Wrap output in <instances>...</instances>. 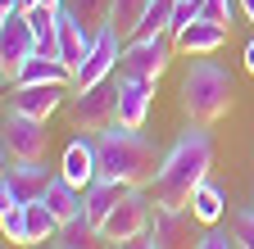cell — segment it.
Returning <instances> with one entry per match:
<instances>
[{"instance_id": "3957f363", "label": "cell", "mask_w": 254, "mask_h": 249, "mask_svg": "<svg viewBox=\"0 0 254 249\" xmlns=\"http://www.w3.org/2000/svg\"><path fill=\"white\" fill-rule=\"evenodd\" d=\"M232 91H236V82H232V73L218 64V59H195L190 64V73L182 77V109H186V118L190 122H218L222 113L232 109Z\"/></svg>"}, {"instance_id": "7a4b0ae2", "label": "cell", "mask_w": 254, "mask_h": 249, "mask_svg": "<svg viewBox=\"0 0 254 249\" xmlns=\"http://www.w3.org/2000/svg\"><path fill=\"white\" fill-rule=\"evenodd\" d=\"M95 149H100V172L123 177L127 186H150L159 163H164L159 145L141 127H127V122H114V127L95 132Z\"/></svg>"}, {"instance_id": "cb8c5ba5", "label": "cell", "mask_w": 254, "mask_h": 249, "mask_svg": "<svg viewBox=\"0 0 254 249\" xmlns=\"http://www.w3.org/2000/svg\"><path fill=\"white\" fill-rule=\"evenodd\" d=\"M0 227L9 245H27V204H0Z\"/></svg>"}, {"instance_id": "7c38bea8", "label": "cell", "mask_w": 254, "mask_h": 249, "mask_svg": "<svg viewBox=\"0 0 254 249\" xmlns=\"http://www.w3.org/2000/svg\"><path fill=\"white\" fill-rule=\"evenodd\" d=\"M91 41H95V32H91V27L73 14V5H68V0H64V5H59V59H64V64H68L73 73H77V64L86 59Z\"/></svg>"}, {"instance_id": "4dcf8cb0", "label": "cell", "mask_w": 254, "mask_h": 249, "mask_svg": "<svg viewBox=\"0 0 254 249\" xmlns=\"http://www.w3.org/2000/svg\"><path fill=\"white\" fill-rule=\"evenodd\" d=\"M241 9H245V18L254 23V0H241Z\"/></svg>"}, {"instance_id": "4fadbf2b", "label": "cell", "mask_w": 254, "mask_h": 249, "mask_svg": "<svg viewBox=\"0 0 254 249\" xmlns=\"http://www.w3.org/2000/svg\"><path fill=\"white\" fill-rule=\"evenodd\" d=\"M50 168L46 159H5V186H14V195L27 204V199H41L46 186H50Z\"/></svg>"}, {"instance_id": "30bf717a", "label": "cell", "mask_w": 254, "mask_h": 249, "mask_svg": "<svg viewBox=\"0 0 254 249\" xmlns=\"http://www.w3.org/2000/svg\"><path fill=\"white\" fill-rule=\"evenodd\" d=\"M195 222H200V217L190 213V208H164V204H154V222H150V231H154V240L164 245V249H195L200 236L190 240Z\"/></svg>"}, {"instance_id": "83f0119b", "label": "cell", "mask_w": 254, "mask_h": 249, "mask_svg": "<svg viewBox=\"0 0 254 249\" xmlns=\"http://www.w3.org/2000/svg\"><path fill=\"white\" fill-rule=\"evenodd\" d=\"M195 249H236V236H227V231H204L195 240Z\"/></svg>"}, {"instance_id": "1f68e13d", "label": "cell", "mask_w": 254, "mask_h": 249, "mask_svg": "<svg viewBox=\"0 0 254 249\" xmlns=\"http://www.w3.org/2000/svg\"><path fill=\"white\" fill-rule=\"evenodd\" d=\"M109 249H118V245H109Z\"/></svg>"}, {"instance_id": "836d02e7", "label": "cell", "mask_w": 254, "mask_h": 249, "mask_svg": "<svg viewBox=\"0 0 254 249\" xmlns=\"http://www.w3.org/2000/svg\"><path fill=\"white\" fill-rule=\"evenodd\" d=\"M236 249H241V245H236Z\"/></svg>"}, {"instance_id": "6da1fadb", "label": "cell", "mask_w": 254, "mask_h": 249, "mask_svg": "<svg viewBox=\"0 0 254 249\" xmlns=\"http://www.w3.org/2000/svg\"><path fill=\"white\" fill-rule=\"evenodd\" d=\"M209 168H213V136L204 132V122H190L186 132H177V141L168 145L164 163H159V172L150 181L154 204L190 208V195H195V186L209 177Z\"/></svg>"}, {"instance_id": "d6986e66", "label": "cell", "mask_w": 254, "mask_h": 249, "mask_svg": "<svg viewBox=\"0 0 254 249\" xmlns=\"http://www.w3.org/2000/svg\"><path fill=\"white\" fill-rule=\"evenodd\" d=\"M91 240H100V227L91 222V213L82 208L77 217H68V222L59 227V236L50 240L55 249H91Z\"/></svg>"}, {"instance_id": "603a6c76", "label": "cell", "mask_w": 254, "mask_h": 249, "mask_svg": "<svg viewBox=\"0 0 254 249\" xmlns=\"http://www.w3.org/2000/svg\"><path fill=\"white\" fill-rule=\"evenodd\" d=\"M173 9H177V0H150V9H145V18H141V32H136V37L173 32Z\"/></svg>"}, {"instance_id": "7402d4cb", "label": "cell", "mask_w": 254, "mask_h": 249, "mask_svg": "<svg viewBox=\"0 0 254 249\" xmlns=\"http://www.w3.org/2000/svg\"><path fill=\"white\" fill-rule=\"evenodd\" d=\"M150 9V0H114V9H109V23L123 32V41H132L141 32V18Z\"/></svg>"}, {"instance_id": "277c9868", "label": "cell", "mask_w": 254, "mask_h": 249, "mask_svg": "<svg viewBox=\"0 0 254 249\" xmlns=\"http://www.w3.org/2000/svg\"><path fill=\"white\" fill-rule=\"evenodd\" d=\"M73 127L77 132H105L118 122V73L95 82V86H73Z\"/></svg>"}, {"instance_id": "ac0fdd59", "label": "cell", "mask_w": 254, "mask_h": 249, "mask_svg": "<svg viewBox=\"0 0 254 249\" xmlns=\"http://www.w3.org/2000/svg\"><path fill=\"white\" fill-rule=\"evenodd\" d=\"M41 82H68V86H73V68L64 64L59 54L37 50V54H32L27 64L14 73V82H9V86H41Z\"/></svg>"}, {"instance_id": "44dd1931", "label": "cell", "mask_w": 254, "mask_h": 249, "mask_svg": "<svg viewBox=\"0 0 254 249\" xmlns=\"http://www.w3.org/2000/svg\"><path fill=\"white\" fill-rule=\"evenodd\" d=\"M59 227H64V222L50 213L46 199H27V245H46V240H55Z\"/></svg>"}, {"instance_id": "5b68a950", "label": "cell", "mask_w": 254, "mask_h": 249, "mask_svg": "<svg viewBox=\"0 0 254 249\" xmlns=\"http://www.w3.org/2000/svg\"><path fill=\"white\" fill-rule=\"evenodd\" d=\"M173 32H159V37H132L123 46V59H118V73L123 77H145V82H159L164 68L173 64Z\"/></svg>"}, {"instance_id": "5bb4252c", "label": "cell", "mask_w": 254, "mask_h": 249, "mask_svg": "<svg viewBox=\"0 0 254 249\" xmlns=\"http://www.w3.org/2000/svg\"><path fill=\"white\" fill-rule=\"evenodd\" d=\"M64 96H68V82H41V86H14L9 91V109L32 113V118H50Z\"/></svg>"}, {"instance_id": "2e32d148", "label": "cell", "mask_w": 254, "mask_h": 249, "mask_svg": "<svg viewBox=\"0 0 254 249\" xmlns=\"http://www.w3.org/2000/svg\"><path fill=\"white\" fill-rule=\"evenodd\" d=\"M59 172L68 177L77 191H86V186L100 177V149H95V141H86V136H77V141H68V149H64V163H59Z\"/></svg>"}, {"instance_id": "d4e9b609", "label": "cell", "mask_w": 254, "mask_h": 249, "mask_svg": "<svg viewBox=\"0 0 254 249\" xmlns=\"http://www.w3.org/2000/svg\"><path fill=\"white\" fill-rule=\"evenodd\" d=\"M68 5H73V14H77L86 27H100V23H109L114 0H68Z\"/></svg>"}, {"instance_id": "f1b7e54d", "label": "cell", "mask_w": 254, "mask_h": 249, "mask_svg": "<svg viewBox=\"0 0 254 249\" xmlns=\"http://www.w3.org/2000/svg\"><path fill=\"white\" fill-rule=\"evenodd\" d=\"M118 249H164V245L154 240V231H145V236H132V240H123Z\"/></svg>"}, {"instance_id": "e0dca14e", "label": "cell", "mask_w": 254, "mask_h": 249, "mask_svg": "<svg viewBox=\"0 0 254 249\" xmlns=\"http://www.w3.org/2000/svg\"><path fill=\"white\" fill-rule=\"evenodd\" d=\"M127 191H132V186H127L123 177H105V172H100V177H95V181L86 186V191H82V199H86V213H91V222L100 227L105 217H109V213L123 204V195H127Z\"/></svg>"}, {"instance_id": "ba28073f", "label": "cell", "mask_w": 254, "mask_h": 249, "mask_svg": "<svg viewBox=\"0 0 254 249\" xmlns=\"http://www.w3.org/2000/svg\"><path fill=\"white\" fill-rule=\"evenodd\" d=\"M37 32L23 9H0V68H5V82H14V73L37 54Z\"/></svg>"}, {"instance_id": "f546056e", "label": "cell", "mask_w": 254, "mask_h": 249, "mask_svg": "<svg viewBox=\"0 0 254 249\" xmlns=\"http://www.w3.org/2000/svg\"><path fill=\"white\" fill-rule=\"evenodd\" d=\"M245 73L254 77V37H250V46H245Z\"/></svg>"}, {"instance_id": "52a82bcc", "label": "cell", "mask_w": 254, "mask_h": 249, "mask_svg": "<svg viewBox=\"0 0 254 249\" xmlns=\"http://www.w3.org/2000/svg\"><path fill=\"white\" fill-rule=\"evenodd\" d=\"M123 32L114 23H100L95 27V41H91V50H86V59L77 64V73H73V86L82 91V86H95V82H105V77H114L118 73V59H123Z\"/></svg>"}, {"instance_id": "8992f818", "label": "cell", "mask_w": 254, "mask_h": 249, "mask_svg": "<svg viewBox=\"0 0 254 249\" xmlns=\"http://www.w3.org/2000/svg\"><path fill=\"white\" fill-rule=\"evenodd\" d=\"M150 222H154V195H145V186H132V191L123 195V204L100 222V240L123 245L132 236H145Z\"/></svg>"}, {"instance_id": "9a60e30c", "label": "cell", "mask_w": 254, "mask_h": 249, "mask_svg": "<svg viewBox=\"0 0 254 249\" xmlns=\"http://www.w3.org/2000/svg\"><path fill=\"white\" fill-rule=\"evenodd\" d=\"M150 104H154V82L123 77L118 73V122H127V127H145Z\"/></svg>"}, {"instance_id": "ffe728a7", "label": "cell", "mask_w": 254, "mask_h": 249, "mask_svg": "<svg viewBox=\"0 0 254 249\" xmlns=\"http://www.w3.org/2000/svg\"><path fill=\"white\" fill-rule=\"evenodd\" d=\"M222 208H227V195H222V186L204 177V181L195 186V195H190V213H195L204 227H213L218 217H222Z\"/></svg>"}, {"instance_id": "4316f807", "label": "cell", "mask_w": 254, "mask_h": 249, "mask_svg": "<svg viewBox=\"0 0 254 249\" xmlns=\"http://www.w3.org/2000/svg\"><path fill=\"white\" fill-rule=\"evenodd\" d=\"M236 5H241V0H204V5H200V18H213V23H227L232 27Z\"/></svg>"}, {"instance_id": "d6a6232c", "label": "cell", "mask_w": 254, "mask_h": 249, "mask_svg": "<svg viewBox=\"0 0 254 249\" xmlns=\"http://www.w3.org/2000/svg\"><path fill=\"white\" fill-rule=\"evenodd\" d=\"M50 249H55V245H50Z\"/></svg>"}, {"instance_id": "9c48e42d", "label": "cell", "mask_w": 254, "mask_h": 249, "mask_svg": "<svg viewBox=\"0 0 254 249\" xmlns=\"http://www.w3.org/2000/svg\"><path fill=\"white\" fill-rule=\"evenodd\" d=\"M46 145H50L46 118L9 109V118H5V159H46Z\"/></svg>"}, {"instance_id": "8fae6325", "label": "cell", "mask_w": 254, "mask_h": 249, "mask_svg": "<svg viewBox=\"0 0 254 249\" xmlns=\"http://www.w3.org/2000/svg\"><path fill=\"white\" fill-rule=\"evenodd\" d=\"M222 41H227V23H213V18H190L186 27H177V32H173L177 54H195V59L222 50Z\"/></svg>"}, {"instance_id": "484cf974", "label": "cell", "mask_w": 254, "mask_h": 249, "mask_svg": "<svg viewBox=\"0 0 254 249\" xmlns=\"http://www.w3.org/2000/svg\"><path fill=\"white\" fill-rule=\"evenodd\" d=\"M232 236H236V245H241V249H254V204L236 208V222H232Z\"/></svg>"}]
</instances>
